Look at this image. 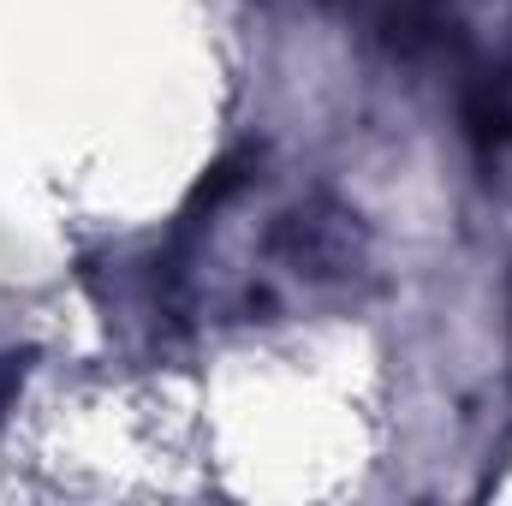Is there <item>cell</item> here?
Here are the masks:
<instances>
[{"label":"cell","instance_id":"6da1fadb","mask_svg":"<svg viewBox=\"0 0 512 506\" xmlns=\"http://www.w3.org/2000/svg\"><path fill=\"white\" fill-rule=\"evenodd\" d=\"M245 173H251V155H227V161H215V167L197 179V191H191V209H215L221 197H233V191L245 185Z\"/></svg>","mask_w":512,"mask_h":506},{"label":"cell","instance_id":"7a4b0ae2","mask_svg":"<svg viewBox=\"0 0 512 506\" xmlns=\"http://www.w3.org/2000/svg\"><path fill=\"white\" fill-rule=\"evenodd\" d=\"M12 381H18V370L0 358V411H6V399H12Z\"/></svg>","mask_w":512,"mask_h":506}]
</instances>
